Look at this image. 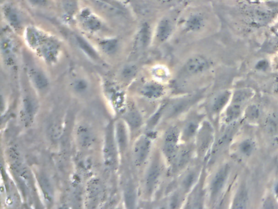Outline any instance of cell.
<instances>
[{
  "label": "cell",
  "mask_w": 278,
  "mask_h": 209,
  "mask_svg": "<svg viewBox=\"0 0 278 209\" xmlns=\"http://www.w3.org/2000/svg\"><path fill=\"white\" fill-rule=\"evenodd\" d=\"M22 37L26 48L45 65L53 66L60 60L62 44L56 37L33 25H27Z\"/></svg>",
  "instance_id": "cell-1"
},
{
  "label": "cell",
  "mask_w": 278,
  "mask_h": 209,
  "mask_svg": "<svg viewBox=\"0 0 278 209\" xmlns=\"http://www.w3.org/2000/svg\"><path fill=\"white\" fill-rule=\"evenodd\" d=\"M167 175L168 167L157 146L142 171L141 193L144 199L150 201L154 198Z\"/></svg>",
  "instance_id": "cell-2"
},
{
  "label": "cell",
  "mask_w": 278,
  "mask_h": 209,
  "mask_svg": "<svg viewBox=\"0 0 278 209\" xmlns=\"http://www.w3.org/2000/svg\"><path fill=\"white\" fill-rule=\"evenodd\" d=\"M234 164L224 161L216 166L206 180L207 207H220L225 198L227 190L232 187Z\"/></svg>",
  "instance_id": "cell-3"
},
{
  "label": "cell",
  "mask_w": 278,
  "mask_h": 209,
  "mask_svg": "<svg viewBox=\"0 0 278 209\" xmlns=\"http://www.w3.org/2000/svg\"><path fill=\"white\" fill-rule=\"evenodd\" d=\"M206 88L164 100L163 122H171L184 117L189 110L198 106L205 98Z\"/></svg>",
  "instance_id": "cell-4"
},
{
  "label": "cell",
  "mask_w": 278,
  "mask_h": 209,
  "mask_svg": "<svg viewBox=\"0 0 278 209\" xmlns=\"http://www.w3.org/2000/svg\"><path fill=\"white\" fill-rule=\"evenodd\" d=\"M40 97L26 78L25 72L21 77L19 116L25 127H30L36 120L40 109Z\"/></svg>",
  "instance_id": "cell-5"
},
{
  "label": "cell",
  "mask_w": 278,
  "mask_h": 209,
  "mask_svg": "<svg viewBox=\"0 0 278 209\" xmlns=\"http://www.w3.org/2000/svg\"><path fill=\"white\" fill-rule=\"evenodd\" d=\"M24 72L33 89L42 97L50 93L51 80L45 69L30 53H23Z\"/></svg>",
  "instance_id": "cell-6"
},
{
  "label": "cell",
  "mask_w": 278,
  "mask_h": 209,
  "mask_svg": "<svg viewBox=\"0 0 278 209\" xmlns=\"http://www.w3.org/2000/svg\"><path fill=\"white\" fill-rule=\"evenodd\" d=\"M68 92L80 101H89L97 93V87L90 74L83 69L75 68L68 73Z\"/></svg>",
  "instance_id": "cell-7"
},
{
  "label": "cell",
  "mask_w": 278,
  "mask_h": 209,
  "mask_svg": "<svg viewBox=\"0 0 278 209\" xmlns=\"http://www.w3.org/2000/svg\"><path fill=\"white\" fill-rule=\"evenodd\" d=\"M214 66V62L207 56L197 54L188 57L180 66L176 74V80L178 83H188L201 79L210 73Z\"/></svg>",
  "instance_id": "cell-8"
},
{
  "label": "cell",
  "mask_w": 278,
  "mask_h": 209,
  "mask_svg": "<svg viewBox=\"0 0 278 209\" xmlns=\"http://www.w3.org/2000/svg\"><path fill=\"white\" fill-rule=\"evenodd\" d=\"M155 132L148 131H143L133 139L130 154L131 163L135 170L143 171L155 148Z\"/></svg>",
  "instance_id": "cell-9"
},
{
  "label": "cell",
  "mask_w": 278,
  "mask_h": 209,
  "mask_svg": "<svg viewBox=\"0 0 278 209\" xmlns=\"http://www.w3.org/2000/svg\"><path fill=\"white\" fill-rule=\"evenodd\" d=\"M16 35L17 34L6 26V28L2 30L0 39L3 65L10 72H17L19 62L20 48Z\"/></svg>",
  "instance_id": "cell-10"
},
{
  "label": "cell",
  "mask_w": 278,
  "mask_h": 209,
  "mask_svg": "<svg viewBox=\"0 0 278 209\" xmlns=\"http://www.w3.org/2000/svg\"><path fill=\"white\" fill-rule=\"evenodd\" d=\"M100 88L103 97L110 110L117 116H121L129 98L126 95V88L116 82L114 79L103 80Z\"/></svg>",
  "instance_id": "cell-11"
},
{
  "label": "cell",
  "mask_w": 278,
  "mask_h": 209,
  "mask_svg": "<svg viewBox=\"0 0 278 209\" xmlns=\"http://www.w3.org/2000/svg\"><path fill=\"white\" fill-rule=\"evenodd\" d=\"M216 133L217 131L214 123L208 118H205L199 127L193 142L196 152V160L197 161L205 164L216 141Z\"/></svg>",
  "instance_id": "cell-12"
},
{
  "label": "cell",
  "mask_w": 278,
  "mask_h": 209,
  "mask_svg": "<svg viewBox=\"0 0 278 209\" xmlns=\"http://www.w3.org/2000/svg\"><path fill=\"white\" fill-rule=\"evenodd\" d=\"M101 160L103 165L109 173H114L118 170L121 160L114 138V122H110L104 131L101 144Z\"/></svg>",
  "instance_id": "cell-13"
},
{
  "label": "cell",
  "mask_w": 278,
  "mask_h": 209,
  "mask_svg": "<svg viewBox=\"0 0 278 209\" xmlns=\"http://www.w3.org/2000/svg\"><path fill=\"white\" fill-rule=\"evenodd\" d=\"M74 142L80 152H92L98 143V133L90 121L80 119L74 127Z\"/></svg>",
  "instance_id": "cell-14"
},
{
  "label": "cell",
  "mask_w": 278,
  "mask_h": 209,
  "mask_svg": "<svg viewBox=\"0 0 278 209\" xmlns=\"http://www.w3.org/2000/svg\"><path fill=\"white\" fill-rule=\"evenodd\" d=\"M181 143L180 124L167 126L162 133L158 147L168 168L173 163Z\"/></svg>",
  "instance_id": "cell-15"
},
{
  "label": "cell",
  "mask_w": 278,
  "mask_h": 209,
  "mask_svg": "<svg viewBox=\"0 0 278 209\" xmlns=\"http://www.w3.org/2000/svg\"><path fill=\"white\" fill-rule=\"evenodd\" d=\"M137 85L133 86L135 95L140 99L148 102H157L163 101L167 96L168 85L158 82L150 77L138 81L135 80Z\"/></svg>",
  "instance_id": "cell-16"
},
{
  "label": "cell",
  "mask_w": 278,
  "mask_h": 209,
  "mask_svg": "<svg viewBox=\"0 0 278 209\" xmlns=\"http://www.w3.org/2000/svg\"><path fill=\"white\" fill-rule=\"evenodd\" d=\"M206 117L204 108L199 105L189 110L180 123V139L182 143H193L199 127Z\"/></svg>",
  "instance_id": "cell-17"
},
{
  "label": "cell",
  "mask_w": 278,
  "mask_h": 209,
  "mask_svg": "<svg viewBox=\"0 0 278 209\" xmlns=\"http://www.w3.org/2000/svg\"><path fill=\"white\" fill-rule=\"evenodd\" d=\"M257 151V143L250 135H237L229 147V153L233 160L246 163L254 156Z\"/></svg>",
  "instance_id": "cell-18"
},
{
  "label": "cell",
  "mask_w": 278,
  "mask_h": 209,
  "mask_svg": "<svg viewBox=\"0 0 278 209\" xmlns=\"http://www.w3.org/2000/svg\"><path fill=\"white\" fill-rule=\"evenodd\" d=\"M233 91L230 89H221L208 97L204 106L206 117L213 123L218 122L221 114L225 111L231 101Z\"/></svg>",
  "instance_id": "cell-19"
},
{
  "label": "cell",
  "mask_w": 278,
  "mask_h": 209,
  "mask_svg": "<svg viewBox=\"0 0 278 209\" xmlns=\"http://www.w3.org/2000/svg\"><path fill=\"white\" fill-rule=\"evenodd\" d=\"M107 189L100 177L92 176L84 185V203L86 207H98L105 202Z\"/></svg>",
  "instance_id": "cell-20"
},
{
  "label": "cell",
  "mask_w": 278,
  "mask_h": 209,
  "mask_svg": "<svg viewBox=\"0 0 278 209\" xmlns=\"http://www.w3.org/2000/svg\"><path fill=\"white\" fill-rule=\"evenodd\" d=\"M75 22H77L82 31L88 35H97L107 29L102 18L88 7L80 9L75 18Z\"/></svg>",
  "instance_id": "cell-21"
},
{
  "label": "cell",
  "mask_w": 278,
  "mask_h": 209,
  "mask_svg": "<svg viewBox=\"0 0 278 209\" xmlns=\"http://www.w3.org/2000/svg\"><path fill=\"white\" fill-rule=\"evenodd\" d=\"M120 118H122L128 127L132 140L144 131L146 120L143 112L133 98H128L126 107Z\"/></svg>",
  "instance_id": "cell-22"
},
{
  "label": "cell",
  "mask_w": 278,
  "mask_h": 209,
  "mask_svg": "<svg viewBox=\"0 0 278 209\" xmlns=\"http://www.w3.org/2000/svg\"><path fill=\"white\" fill-rule=\"evenodd\" d=\"M34 175V181L39 190V196L42 198L43 203L47 207H51L55 203L56 199V190L53 181L47 171L43 168H34L32 170Z\"/></svg>",
  "instance_id": "cell-23"
},
{
  "label": "cell",
  "mask_w": 278,
  "mask_h": 209,
  "mask_svg": "<svg viewBox=\"0 0 278 209\" xmlns=\"http://www.w3.org/2000/svg\"><path fill=\"white\" fill-rule=\"evenodd\" d=\"M206 180H207V168L204 167L200 179L194 187L187 195L184 207L185 208L199 209L207 207V190H206Z\"/></svg>",
  "instance_id": "cell-24"
},
{
  "label": "cell",
  "mask_w": 278,
  "mask_h": 209,
  "mask_svg": "<svg viewBox=\"0 0 278 209\" xmlns=\"http://www.w3.org/2000/svg\"><path fill=\"white\" fill-rule=\"evenodd\" d=\"M196 160L193 143H181L173 163L168 168L170 177H176Z\"/></svg>",
  "instance_id": "cell-25"
},
{
  "label": "cell",
  "mask_w": 278,
  "mask_h": 209,
  "mask_svg": "<svg viewBox=\"0 0 278 209\" xmlns=\"http://www.w3.org/2000/svg\"><path fill=\"white\" fill-rule=\"evenodd\" d=\"M154 41V29L148 22H142L137 29L132 44H131L130 56L132 58H136L144 52H146Z\"/></svg>",
  "instance_id": "cell-26"
},
{
  "label": "cell",
  "mask_w": 278,
  "mask_h": 209,
  "mask_svg": "<svg viewBox=\"0 0 278 209\" xmlns=\"http://www.w3.org/2000/svg\"><path fill=\"white\" fill-rule=\"evenodd\" d=\"M205 164L197 160L189 165L183 173L176 177V186L184 194L188 195V193L194 187L197 181L201 177Z\"/></svg>",
  "instance_id": "cell-27"
},
{
  "label": "cell",
  "mask_w": 278,
  "mask_h": 209,
  "mask_svg": "<svg viewBox=\"0 0 278 209\" xmlns=\"http://www.w3.org/2000/svg\"><path fill=\"white\" fill-rule=\"evenodd\" d=\"M114 132L116 144L119 152L121 164H122L126 156L130 153L132 137L128 127L123 119L120 117L117 118L114 122Z\"/></svg>",
  "instance_id": "cell-28"
},
{
  "label": "cell",
  "mask_w": 278,
  "mask_h": 209,
  "mask_svg": "<svg viewBox=\"0 0 278 209\" xmlns=\"http://www.w3.org/2000/svg\"><path fill=\"white\" fill-rule=\"evenodd\" d=\"M2 14L6 26L17 35H22L27 25L20 9L12 3L6 2L2 5Z\"/></svg>",
  "instance_id": "cell-29"
},
{
  "label": "cell",
  "mask_w": 278,
  "mask_h": 209,
  "mask_svg": "<svg viewBox=\"0 0 278 209\" xmlns=\"http://www.w3.org/2000/svg\"><path fill=\"white\" fill-rule=\"evenodd\" d=\"M140 65L135 60H128L118 68L114 80L126 89L131 87L135 80L139 78L141 73Z\"/></svg>",
  "instance_id": "cell-30"
},
{
  "label": "cell",
  "mask_w": 278,
  "mask_h": 209,
  "mask_svg": "<svg viewBox=\"0 0 278 209\" xmlns=\"http://www.w3.org/2000/svg\"><path fill=\"white\" fill-rule=\"evenodd\" d=\"M250 205V192L248 182L245 177L238 181L230 200V207L233 209L248 208Z\"/></svg>",
  "instance_id": "cell-31"
},
{
  "label": "cell",
  "mask_w": 278,
  "mask_h": 209,
  "mask_svg": "<svg viewBox=\"0 0 278 209\" xmlns=\"http://www.w3.org/2000/svg\"><path fill=\"white\" fill-rule=\"evenodd\" d=\"M97 48L101 56L106 58L114 59L122 50V42L118 37L105 36L98 39Z\"/></svg>",
  "instance_id": "cell-32"
},
{
  "label": "cell",
  "mask_w": 278,
  "mask_h": 209,
  "mask_svg": "<svg viewBox=\"0 0 278 209\" xmlns=\"http://www.w3.org/2000/svg\"><path fill=\"white\" fill-rule=\"evenodd\" d=\"M175 25L171 18L163 17L159 20L154 30L153 44L162 45L168 41L173 35Z\"/></svg>",
  "instance_id": "cell-33"
},
{
  "label": "cell",
  "mask_w": 278,
  "mask_h": 209,
  "mask_svg": "<svg viewBox=\"0 0 278 209\" xmlns=\"http://www.w3.org/2000/svg\"><path fill=\"white\" fill-rule=\"evenodd\" d=\"M98 11L105 13L110 18H121L126 14V9L119 0H90Z\"/></svg>",
  "instance_id": "cell-34"
},
{
  "label": "cell",
  "mask_w": 278,
  "mask_h": 209,
  "mask_svg": "<svg viewBox=\"0 0 278 209\" xmlns=\"http://www.w3.org/2000/svg\"><path fill=\"white\" fill-rule=\"evenodd\" d=\"M73 39L75 40V45L85 55L88 59H90L93 62L101 64L103 62L102 56L99 52L97 48H95L86 37L84 35L75 33L73 35Z\"/></svg>",
  "instance_id": "cell-35"
},
{
  "label": "cell",
  "mask_w": 278,
  "mask_h": 209,
  "mask_svg": "<svg viewBox=\"0 0 278 209\" xmlns=\"http://www.w3.org/2000/svg\"><path fill=\"white\" fill-rule=\"evenodd\" d=\"M57 3L65 21L71 22L75 20L80 10L79 0H57Z\"/></svg>",
  "instance_id": "cell-36"
},
{
  "label": "cell",
  "mask_w": 278,
  "mask_h": 209,
  "mask_svg": "<svg viewBox=\"0 0 278 209\" xmlns=\"http://www.w3.org/2000/svg\"><path fill=\"white\" fill-rule=\"evenodd\" d=\"M149 77L162 84H168L172 80L171 71L167 65L155 64L149 69Z\"/></svg>",
  "instance_id": "cell-37"
},
{
  "label": "cell",
  "mask_w": 278,
  "mask_h": 209,
  "mask_svg": "<svg viewBox=\"0 0 278 209\" xmlns=\"http://www.w3.org/2000/svg\"><path fill=\"white\" fill-rule=\"evenodd\" d=\"M263 118L262 109L259 104L250 102L245 109L242 120L246 121L250 125H255L260 123Z\"/></svg>",
  "instance_id": "cell-38"
},
{
  "label": "cell",
  "mask_w": 278,
  "mask_h": 209,
  "mask_svg": "<svg viewBox=\"0 0 278 209\" xmlns=\"http://www.w3.org/2000/svg\"><path fill=\"white\" fill-rule=\"evenodd\" d=\"M255 90L251 88H249V87L239 88V89L233 91L230 102L246 106L250 102H251L253 98L255 97Z\"/></svg>",
  "instance_id": "cell-39"
},
{
  "label": "cell",
  "mask_w": 278,
  "mask_h": 209,
  "mask_svg": "<svg viewBox=\"0 0 278 209\" xmlns=\"http://www.w3.org/2000/svg\"><path fill=\"white\" fill-rule=\"evenodd\" d=\"M206 21L202 14L193 13L184 22V30L187 33L200 32L205 28Z\"/></svg>",
  "instance_id": "cell-40"
},
{
  "label": "cell",
  "mask_w": 278,
  "mask_h": 209,
  "mask_svg": "<svg viewBox=\"0 0 278 209\" xmlns=\"http://www.w3.org/2000/svg\"><path fill=\"white\" fill-rule=\"evenodd\" d=\"M264 122V128L267 133L271 136H275L278 134V114L269 112L263 117V120Z\"/></svg>",
  "instance_id": "cell-41"
},
{
  "label": "cell",
  "mask_w": 278,
  "mask_h": 209,
  "mask_svg": "<svg viewBox=\"0 0 278 209\" xmlns=\"http://www.w3.org/2000/svg\"><path fill=\"white\" fill-rule=\"evenodd\" d=\"M278 199L274 196L272 193H270L267 196L264 198L263 203V207L266 208H276L278 207Z\"/></svg>",
  "instance_id": "cell-42"
},
{
  "label": "cell",
  "mask_w": 278,
  "mask_h": 209,
  "mask_svg": "<svg viewBox=\"0 0 278 209\" xmlns=\"http://www.w3.org/2000/svg\"><path fill=\"white\" fill-rule=\"evenodd\" d=\"M270 65L267 60H260L256 63L255 69L259 72H266L269 69Z\"/></svg>",
  "instance_id": "cell-43"
},
{
  "label": "cell",
  "mask_w": 278,
  "mask_h": 209,
  "mask_svg": "<svg viewBox=\"0 0 278 209\" xmlns=\"http://www.w3.org/2000/svg\"><path fill=\"white\" fill-rule=\"evenodd\" d=\"M27 2L34 8H45L48 5V0H27Z\"/></svg>",
  "instance_id": "cell-44"
},
{
  "label": "cell",
  "mask_w": 278,
  "mask_h": 209,
  "mask_svg": "<svg viewBox=\"0 0 278 209\" xmlns=\"http://www.w3.org/2000/svg\"><path fill=\"white\" fill-rule=\"evenodd\" d=\"M272 193L273 194L274 196L276 197L278 199V180L275 181V183L272 185Z\"/></svg>",
  "instance_id": "cell-45"
},
{
  "label": "cell",
  "mask_w": 278,
  "mask_h": 209,
  "mask_svg": "<svg viewBox=\"0 0 278 209\" xmlns=\"http://www.w3.org/2000/svg\"><path fill=\"white\" fill-rule=\"evenodd\" d=\"M159 1H162V2H168L170 0H159Z\"/></svg>",
  "instance_id": "cell-46"
},
{
  "label": "cell",
  "mask_w": 278,
  "mask_h": 209,
  "mask_svg": "<svg viewBox=\"0 0 278 209\" xmlns=\"http://www.w3.org/2000/svg\"><path fill=\"white\" fill-rule=\"evenodd\" d=\"M277 90H278V84H277Z\"/></svg>",
  "instance_id": "cell-47"
}]
</instances>
